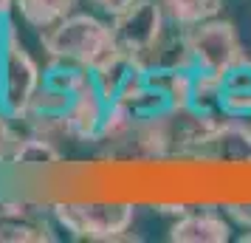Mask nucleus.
Here are the masks:
<instances>
[{
  "instance_id": "nucleus-1",
  "label": "nucleus",
  "mask_w": 251,
  "mask_h": 243,
  "mask_svg": "<svg viewBox=\"0 0 251 243\" xmlns=\"http://www.w3.org/2000/svg\"><path fill=\"white\" fill-rule=\"evenodd\" d=\"M40 48L48 59H65L96 71L122 48L116 43L113 26L99 20L96 14L74 12L65 20L40 31Z\"/></svg>"
},
{
  "instance_id": "nucleus-2",
  "label": "nucleus",
  "mask_w": 251,
  "mask_h": 243,
  "mask_svg": "<svg viewBox=\"0 0 251 243\" xmlns=\"http://www.w3.org/2000/svg\"><path fill=\"white\" fill-rule=\"evenodd\" d=\"M220 113H203L195 108H170L167 113L138 122L133 153L150 159H175L198 153L201 141L212 133Z\"/></svg>"
},
{
  "instance_id": "nucleus-3",
  "label": "nucleus",
  "mask_w": 251,
  "mask_h": 243,
  "mask_svg": "<svg viewBox=\"0 0 251 243\" xmlns=\"http://www.w3.org/2000/svg\"><path fill=\"white\" fill-rule=\"evenodd\" d=\"M43 85V68L37 65L31 51L23 46L12 17L3 23V65H0V108L14 122H23L31 99Z\"/></svg>"
},
{
  "instance_id": "nucleus-4",
  "label": "nucleus",
  "mask_w": 251,
  "mask_h": 243,
  "mask_svg": "<svg viewBox=\"0 0 251 243\" xmlns=\"http://www.w3.org/2000/svg\"><path fill=\"white\" fill-rule=\"evenodd\" d=\"M51 218L79 241H125L136 223V204H54Z\"/></svg>"
},
{
  "instance_id": "nucleus-5",
  "label": "nucleus",
  "mask_w": 251,
  "mask_h": 243,
  "mask_svg": "<svg viewBox=\"0 0 251 243\" xmlns=\"http://www.w3.org/2000/svg\"><path fill=\"white\" fill-rule=\"evenodd\" d=\"M181 43L189 54L195 71H206V74H226L234 62L246 57L240 34L231 20H220V17H209L203 23H195L181 28Z\"/></svg>"
},
{
  "instance_id": "nucleus-6",
  "label": "nucleus",
  "mask_w": 251,
  "mask_h": 243,
  "mask_svg": "<svg viewBox=\"0 0 251 243\" xmlns=\"http://www.w3.org/2000/svg\"><path fill=\"white\" fill-rule=\"evenodd\" d=\"M119 48L144 68L167 40V12L161 0H136L110 20Z\"/></svg>"
},
{
  "instance_id": "nucleus-7",
  "label": "nucleus",
  "mask_w": 251,
  "mask_h": 243,
  "mask_svg": "<svg viewBox=\"0 0 251 243\" xmlns=\"http://www.w3.org/2000/svg\"><path fill=\"white\" fill-rule=\"evenodd\" d=\"M107 108H110V102L104 99V93L99 91L96 77H93L85 88H79L71 96L68 108L62 113L65 136L71 141H79V144H96L99 130L104 125V116H107Z\"/></svg>"
},
{
  "instance_id": "nucleus-8",
  "label": "nucleus",
  "mask_w": 251,
  "mask_h": 243,
  "mask_svg": "<svg viewBox=\"0 0 251 243\" xmlns=\"http://www.w3.org/2000/svg\"><path fill=\"white\" fill-rule=\"evenodd\" d=\"M195 159L217 164H251V125H246V119L220 116L212 133L201 141Z\"/></svg>"
},
{
  "instance_id": "nucleus-9",
  "label": "nucleus",
  "mask_w": 251,
  "mask_h": 243,
  "mask_svg": "<svg viewBox=\"0 0 251 243\" xmlns=\"http://www.w3.org/2000/svg\"><path fill=\"white\" fill-rule=\"evenodd\" d=\"M231 238V220L223 218L217 209L183 212L170 226L172 243H226Z\"/></svg>"
},
{
  "instance_id": "nucleus-10",
  "label": "nucleus",
  "mask_w": 251,
  "mask_h": 243,
  "mask_svg": "<svg viewBox=\"0 0 251 243\" xmlns=\"http://www.w3.org/2000/svg\"><path fill=\"white\" fill-rule=\"evenodd\" d=\"M217 110H220V116L251 119V59L249 57H243L226 74H220Z\"/></svg>"
},
{
  "instance_id": "nucleus-11",
  "label": "nucleus",
  "mask_w": 251,
  "mask_h": 243,
  "mask_svg": "<svg viewBox=\"0 0 251 243\" xmlns=\"http://www.w3.org/2000/svg\"><path fill=\"white\" fill-rule=\"evenodd\" d=\"M79 0H14V12H20L23 23L43 31L48 26L65 20L68 14L76 12Z\"/></svg>"
},
{
  "instance_id": "nucleus-12",
  "label": "nucleus",
  "mask_w": 251,
  "mask_h": 243,
  "mask_svg": "<svg viewBox=\"0 0 251 243\" xmlns=\"http://www.w3.org/2000/svg\"><path fill=\"white\" fill-rule=\"evenodd\" d=\"M59 159H62V153H59L57 141L28 133L20 139L17 150H14L12 167H17V170H46V167H54Z\"/></svg>"
},
{
  "instance_id": "nucleus-13",
  "label": "nucleus",
  "mask_w": 251,
  "mask_h": 243,
  "mask_svg": "<svg viewBox=\"0 0 251 243\" xmlns=\"http://www.w3.org/2000/svg\"><path fill=\"white\" fill-rule=\"evenodd\" d=\"M167 20L178 28L203 23L209 17H217L223 9V0H161Z\"/></svg>"
},
{
  "instance_id": "nucleus-14",
  "label": "nucleus",
  "mask_w": 251,
  "mask_h": 243,
  "mask_svg": "<svg viewBox=\"0 0 251 243\" xmlns=\"http://www.w3.org/2000/svg\"><path fill=\"white\" fill-rule=\"evenodd\" d=\"M20 139H23V136L14 128V119L0 108V167H3V164H12V156H14V150H17Z\"/></svg>"
},
{
  "instance_id": "nucleus-15",
  "label": "nucleus",
  "mask_w": 251,
  "mask_h": 243,
  "mask_svg": "<svg viewBox=\"0 0 251 243\" xmlns=\"http://www.w3.org/2000/svg\"><path fill=\"white\" fill-rule=\"evenodd\" d=\"M223 212L231 223H237L243 229H251V204H226Z\"/></svg>"
},
{
  "instance_id": "nucleus-16",
  "label": "nucleus",
  "mask_w": 251,
  "mask_h": 243,
  "mask_svg": "<svg viewBox=\"0 0 251 243\" xmlns=\"http://www.w3.org/2000/svg\"><path fill=\"white\" fill-rule=\"evenodd\" d=\"M93 6L99 9V12H104V14H110V17H116L119 12H125L130 3H136V0H91Z\"/></svg>"
},
{
  "instance_id": "nucleus-17",
  "label": "nucleus",
  "mask_w": 251,
  "mask_h": 243,
  "mask_svg": "<svg viewBox=\"0 0 251 243\" xmlns=\"http://www.w3.org/2000/svg\"><path fill=\"white\" fill-rule=\"evenodd\" d=\"M155 209H158L161 215H175V218H178V215H183L189 207H183V204H158Z\"/></svg>"
},
{
  "instance_id": "nucleus-18",
  "label": "nucleus",
  "mask_w": 251,
  "mask_h": 243,
  "mask_svg": "<svg viewBox=\"0 0 251 243\" xmlns=\"http://www.w3.org/2000/svg\"><path fill=\"white\" fill-rule=\"evenodd\" d=\"M14 12V0H0V23L3 20H9Z\"/></svg>"
},
{
  "instance_id": "nucleus-19",
  "label": "nucleus",
  "mask_w": 251,
  "mask_h": 243,
  "mask_svg": "<svg viewBox=\"0 0 251 243\" xmlns=\"http://www.w3.org/2000/svg\"><path fill=\"white\" fill-rule=\"evenodd\" d=\"M6 23V20H3ZM3 23H0V65H3Z\"/></svg>"
},
{
  "instance_id": "nucleus-20",
  "label": "nucleus",
  "mask_w": 251,
  "mask_h": 243,
  "mask_svg": "<svg viewBox=\"0 0 251 243\" xmlns=\"http://www.w3.org/2000/svg\"><path fill=\"white\" fill-rule=\"evenodd\" d=\"M240 243H251V229H246V235L240 238Z\"/></svg>"
}]
</instances>
